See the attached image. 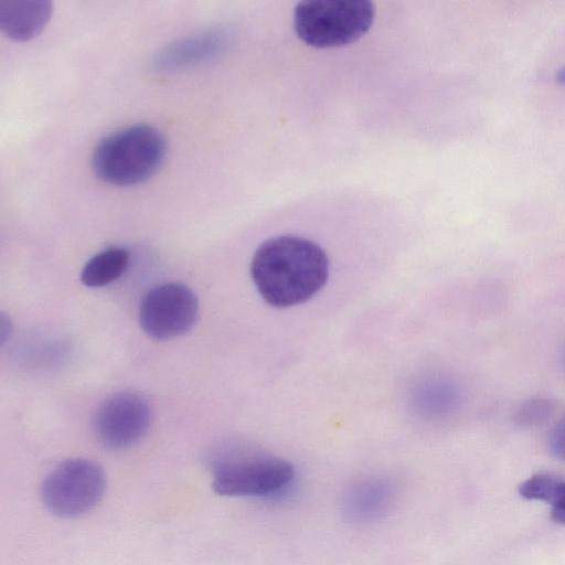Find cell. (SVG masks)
Masks as SVG:
<instances>
[{"instance_id":"1","label":"cell","mask_w":565,"mask_h":565,"mask_svg":"<svg viewBox=\"0 0 565 565\" xmlns=\"http://www.w3.org/2000/svg\"><path fill=\"white\" fill-rule=\"evenodd\" d=\"M250 275L267 303L287 308L309 300L324 286L329 259L315 242L281 235L259 245L252 258Z\"/></svg>"},{"instance_id":"2","label":"cell","mask_w":565,"mask_h":565,"mask_svg":"<svg viewBox=\"0 0 565 565\" xmlns=\"http://www.w3.org/2000/svg\"><path fill=\"white\" fill-rule=\"evenodd\" d=\"M166 153V139L157 128L134 125L98 141L92 154V169L106 183L134 185L151 178L163 163Z\"/></svg>"},{"instance_id":"3","label":"cell","mask_w":565,"mask_h":565,"mask_svg":"<svg viewBox=\"0 0 565 565\" xmlns=\"http://www.w3.org/2000/svg\"><path fill=\"white\" fill-rule=\"evenodd\" d=\"M374 15V4L367 0H307L295 7L294 28L310 46L335 47L363 36Z\"/></svg>"},{"instance_id":"4","label":"cell","mask_w":565,"mask_h":565,"mask_svg":"<svg viewBox=\"0 0 565 565\" xmlns=\"http://www.w3.org/2000/svg\"><path fill=\"white\" fill-rule=\"evenodd\" d=\"M105 489V472L97 462L73 458L60 462L44 477L40 493L50 513L72 519L93 510Z\"/></svg>"},{"instance_id":"5","label":"cell","mask_w":565,"mask_h":565,"mask_svg":"<svg viewBox=\"0 0 565 565\" xmlns=\"http://www.w3.org/2000/svg\"><path fill=\"white\" fill-rule=\"evenodd\" d=\"M295 477L294 466L263 454H228L213 463V490L225 497H259L284 489Z\"/></svg>"},{"instance_id":"6","label":"cell","mask_w":565,"mask_h":565,"mask_svg":"<svg viewBox=\"0 0 565 565\" xmlns=\"http://www.w3.org/2000/svg\"><path fill=\"white\" fill-rule=\"evenodd\" d=\"M198 313V298L188 286L166 282L143 296L139 306V323L149 337L167 340L188 332Z\"/></svg>"},{"instance_id":"7","label":"cell","mask_w":565,"mask_h":565,"mask_svg":"<svg viewBox=\"0 0 565 565\" xmlns=\"http://www.w3.org/2000/svg\"><path fill=\"white\" fill-rule=\"evenodd\" d=\"M151 412L147 401L122 392L107 398L97 409L93 430L107 448L124 449L137 444L148 431Z\"/></svg>"},{"instance_id":"8","label":"cell","mask_w":565,"mask_h":565,"mask_svg":"<svg viewBox=\"0 0 565 565\" xmlns=\"http://www.w3.org/2000/svg\"><path fill=\"white\" fill-rule=\"evenodd\" d=\"M51 14L46 0H1L0 29L12 40L28 41L44 29Z\"/></svg>"},{"instance_id":"9","label":"cell","mask_w":565,"mask_h":565,"mask_svg":"<svg viewBox=\"0 0 565 565\" xmlns=\"http://www.w3.org/2000/svg\"><path fill=\"white\" fill-rule=\"evenodd\" d=\"M222 42V35L214 31L191 35L167 46L156 62L161 67H178L206 60L220 51Z\"/></svg>"},{"instance_id":"10","label":"cell","mask_w":565,"mask_h":565,"mask_svg":"<svg viewBox=\"0 0 565 565\" xmlns=\"http://www.w3.org/2000/svg\"><path fill=\"white\" fill-rule=\"evenodd\" d=\"M519 492L524 499L548 502L552 521L565 525V479L551 473H537L523 481Z\"/></svg>"},{"instance_id":"11","label":"cell","mask_w":565,"mask_h":565,"mask_svg":"<svg viewBox=\"0 0 565 565\" xmlns=\"http://www.w3.org/2000/svg\"><path fill=\"white\" fill-rule=\"evenodd\" d=\"M129 253L121 247L106 248L84 265L81 280L87 287H103L117 280L127 269Z\"/></svg>"},{"instance_id":"12","label":"cell","mask_w":565,"mask_h":565,"mask_svg":"<svg viewBox=\"0 0 565 565\" xmlns=\"http://www.w3.org/2000/svg\"><path fill=\"white\" fill-rule=\"evenodd\" d=\"M555 405L546 398H533L516 409L513 420L519 427H535L546 423L554 414Z\"/></svg>"},{"instance_id":"13","label":"cell","mask_w":565,"mask_h":565,"mask_svg":"<svg viewBox=\"0 0 565 565\" xmlns=\"http://www.w3.org/2000/svg\"><path fill=\"white\" fill-rule=\"evenodd\" d=\"M547 448L553 457L565 461V417L551 429L547 436Z\"/></svg>"},{"instance_id":"14","label":"cell","mask_w":565,"mask_h":565,"mask_svg":"<svg viewBox=\"0 0 565 565\" xmlns=\"http://www.w3.org/2000/svg\"><path fill=\"white\" fill-rule=\"evenodd\" d=\"M555 79L558 84L565 85V65L558 70L555 75Z\"/></svg>"}]
</instances>
